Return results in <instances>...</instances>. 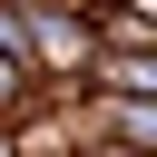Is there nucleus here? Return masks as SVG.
I'll return each instance as SVG.
<instances>
[{
    "instance_id": "obj_1",
    "label": "nucleus",
    "mask_w": 157,
    "mask_h": 157,
    "mask_svg": "<svg viewBox=\"0 0 157 157\" xmlns=\"http://www.w3.org/2000/svg\"><path fill=\"white\" fill-rule=\"evenodd\" d=\"M20 78H29V69H20L10 49H0V98H20Z\"/></svg>"
}]
</instances>
